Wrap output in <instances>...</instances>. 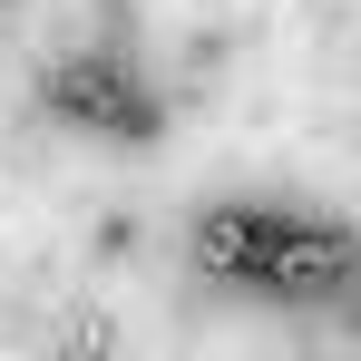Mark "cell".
<instances>
[{
  "mask_svg": "<svg viewBox=\"0 0 361 361\" xmlns=\"http://www.w3.org/2000/svg\"><path fill=\"white\" fill-rule=\"evenodd\" d=\"M39 98H49L59 118L98 127V137H157V98H137L118 59H59L39 78Z\"/></svg>",
  "mask_w": 361,
  "mask_h": 361,
  "instance_id": "obj_1",
  "label": "cell"
},
{
  "mask_svg": "<svg viewBox=\"0 0 361 361\" xmlns=\"http://www.w3.org/2000/svg\"><path fill=\"white\" fill-rule=\"evenodd\" d=\"M264 235H274V215H254V205H215V215H195V264L254 283V274H264Z\"/></svg>",
  "mask_w": 361,
  "mask_h": 361,
  "instance_id": "obj_3",
  "label": "cell"
},
{
  "mask_svg": "<svg viewBox=\"0 0 361 361\" xmlns=\"http://www.w3.org/2000/svg\"><path fill=\"white\" fill-rule=\"evenodd\" d=\"M352 274V244L322 235V225H293V215H274V235H264V293H322V283H342Z\"/></svg>",
  "mask_w": 361,
  "mask_h": 361,
  "instance_id": "obj_2",
  "label": "cell"
}]
</instances>
